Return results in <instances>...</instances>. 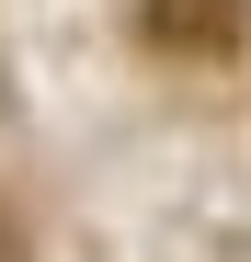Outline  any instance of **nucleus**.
<instances>
[{"instance_id": "nucleus-1", "label": "nucleus", "mask_w": 251, "mask_h": 262, "mask_svg": "<svg viewBox=\"0 0 251 262\" xmlns=\"http://www.w3.org/2000/svg\"><path fill=\"white\" fill-rule=\"evenodd\" d=\"M137 23H149L160 57H240V23L251 12H240V0H149Z\"/></svg>"}]
</instances>
